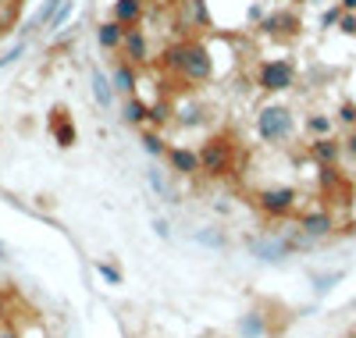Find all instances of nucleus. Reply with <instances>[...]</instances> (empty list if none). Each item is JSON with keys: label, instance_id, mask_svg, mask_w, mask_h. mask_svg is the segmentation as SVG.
Masks as SVG:
<instances>
[{"label": "nucleus", "instance_id": "obj_24", "mask_svg": "<svg viewBox=\"0 0 356 338\" xmlns=\"http://www.w3.org/2000/svg\"><path fill=\"white\" fill-rule=\"evenodd\" d=\"M264 331H267V328H264V317H260V314H250V317L239 321V335H243V338H260Z\"/></svg>", "mask_w": 356, "mask_h": 338}, {"label": "nucleus", "instance_id": "obj_32", "mask_svg": "<svg viewBox=\"0 0 356 338\" xmlns=\"http://www.w3.org/2000/svg\"><path fill=\"white\" fill-rule=\"evenodd\" d=\"M339 278H342V274H321V278H317V285H314V289H317V292H328V289H332V285H335Z\"/></svg>", "mask_w": 356, "mask_h": 338}, {"label": "nucleus", "instance_id": "obj_11", "mask_svg": "<svg viewBox=\"0 0 356 338\" xmlns=\"http://www.w3.org/2000/svg\"><path fill=\"white\" fill-rule=\"evenodd\" d=\"M122 61H129V65L143 68L150 65V40H146V33L139 25L125 29V43H122Z\"/></svg>", "mask_w": 356, "mask_h": 338}, {"label": "nucleus", "instance_id": "obj_2", "mask_svg": "<svg viewBox=\"0 0 356 338\" xmlns=\"http://www.w3.org/2000/svg\"><path fill=\"white\" fill-rule=\"evenodd\" d=\"M253 129H257V139L267 143V146H289L300 132V121H296V111L289 104H264L253 118Z\"/></svg>", "mask_w": 356, "mask_h": 338}, {"label": "nucleus", "instance_id": "obj_29", "mask_svg": "<svg viewBox=\"0 0 356 338\" xmlns=\"http://www.w3.org/2000/svg\"><path fill=\"white\" fill-rule=\"evenodd\" d=\"M339 29L346 36H356V11H342V18H339Z\"/></svg>", "mask_w": 356, "mask_h": 338}, {"label": "nucleus", "instance_id": "obj_20", "mask_svg": "<svg viewBox=\"0 0 356 338\" xmlns=\"http://www.w3.org/2000/svg\"><path fill=\"white\" fill-rule=\"evenodd\" d=\"M61 4H65V0H43V8H40V11L33 15V18H29L25 33H40V29H47V25L54 22V15L61 11Z\"/></svg>", "mask_w": 356, "mask_h": 338}, {"label": "nucleus", "instance_id": "obj_10", "mask_svg": "<svg viewBox=\"0 0 356 338\" xmlns=\"http://www.w3.org/2000/svg\"><path fill=\"white\" fill-rule=\"evenodd\" d=\"M47 129H50L54 143L61 146V150H72V146L79 143V129H75V121L68 118V111H65V107H54V111H50Z\"/></svg>", "mask_w": 356, "mask_h": 338}, {"label": "nucleus", "instance_id": "obj_3", "mask_svg": "<svg viewBox=\"0 0 356 338\" xmlns=\"http://www.w3.org/2000/svg\"><path fill=\"white\" fill-rule=\"evenodd\" d=\"M257 89L267 97H278V93H289L296 89V79H300V68H296L292 57H267L257 65Z\"/></svg>", "mask_w": 356, "mask_h": 338}, {"label": "nucleus", "instance_id": "obj_22", "mask_svg": "<svg viewBox=\"0 0 356 338\" xmlns=\"http://www.w3.org/2000/svg\"><path fill=\"white\" fill-rule=\"evenodd\" d=\"M168 146H171V143H164V136H161V132H150V129L143 132V150L150 153V157H164Z\"/></svg>", "mask_w": 356, "mask_h": 338}, {"label": "nucleus", "instance_id": "obj_14", "mask_svg": "<svg viewBox=\"0 0 356 338\" xmlns=\"http://www.w3.org/2000/svg\"><path fill=\"white\" fill-rule=\"evenodd\" d=\"M97 43L111 54H122V43H125V25L114 22V18H104L97 25Z\"/></svg>", "mask_w": 356, "mask_h": 338}, {"label": "nucleus", "instance_id": "obj_33", "mask_svg": "<svg viewBox=\"0 0 356 338\" xmlns=\"http://www.w3.org/2000/svg\"><path fill=\"white\" fill-rule=\"evenodd\" d=\"M4 317H8V299L0 296V321H4Z\"/></svg>", "mask_w": 356, "mask_h": 338}, {"label": "nucleus", "instance_id": "obj_30", "mask_svg": "<svg viewBox=\"0 0 356 338\" xmlns=\"http://www.w3.org/2000/svg\"><path fill=\"white\" fill-rule=\"evenodd\" d=\"M342 153L349 161H356V129H349L346 136H342Z\"/></svg>", "mask_w": 356, "mask_h": 338}, {"label": "nucleus", "instance_id": "obj_37", "mask_svg": "<svg viewBox=\"0 0 356 338\" xmlns=\"http://www.w3.org/2000/svg\"><path fill=\"white\" fill-rule=\"evenodd\" d=\"M0 33H4V22H0Z\"/></svg>", "mask_w": 356, "mask_h": 338}, {"label": "nucleus", "instance_id": "obj_35", "mask_svg": "<svg viewBox=\"0 0 356 338\" xmlns=\"http://www.w3.org/2000/svg\"><path fill=\"white\" fill-rule=\"evenodd\" d=\"M0 338H18L15 331H0Z\"/></svg>", "mask_w": 356, "mask_h": 338}, {"label": "nucleus", "instance_id": "obj_12", "mask_svg": "<svg viewBox=\"0 0 356 338\" xmlns=\"http://www.w3.org/2000/svg\"><path fill=\"white\" fill-rule=\"evenodd\" d=\"M250 250H253V257L275 264V260H285L292 253V239H278V235H271V239H250Z\"/></svg>", "mask_w": 356, "mask_h": 338}, {"label": "nucleus", "instance_id": "obj_21", "mask_svg": "<svg viewBox=\"0 0 356 338\" xmlns=\"http://www.w3.org/2000/svg\"><path fill=\"white\" fill-rule=\"evenodd\" d=\"M193 239H196L200 246H211V250H225V246H228V239H225L221 228H200Z\"/></svg>", "mask_w": 356, "mask_h": 338}, {"label": "nucleus", "instance_id": "obj_7", "mask_svg": "<svg viewBox=\"0 0 356 338\" xmlns=\"http://www.w3.org/2000/svg\"><path fill=\"white\" fill-rule=\"evenodd\" d=\"M307 157L317 168H339L346 161L342 153V139L339 136H321V139H307Z\"/></svg>", "mask_w": 356, "mask_h": 338}, {"label": "nucleus", "instance_id": "obj_36", "mask_svg": "<svg viewBox=\"0 0 356 338\" xmlns=\"http://www.w3.org/2000/svg\"><path fill=\"white\" fill-rule=\"evenodd\" d=\"M0 257H4V246H0Z\"/></svg>", "mask_w": 356, "mask_h": 338}, {"label": "nucleus", "instance_id": "obj_28", "mask_svg": "<svg viewBox=\"0 0 356 338\" xmlns=\"http://www.w3.org/2000/svg\"><path fill=\"white\" fill-rule=\"evenodd\" d=\"M68 15H72V0H65V4H61V11L54 15V22H50L47 29H50V33H57V29H61V25L68 22Z\"/></svg>", "mask_w": 356, "mask_h": 338}, {"label": "nucleus", "instance_id": "obj_4", "mask_svg": "<svg viewBox=\"0 0 356 338\" xmlns=\"http://www.w3.org/2000/svg\"><path fill=\"white\" fill-rule=\"evenodd\" d=\"M253 200H257L260 214H267V218H275V221L292 218L296 207H300V193H296L292 186H267V189H260Z\"/></svg>", "mask_w": 356, "mask_h": 338}, {"label": "nucleus", "instance_id": "obj_26", "mask_svg": "<svg viewBox=\"0 0 356 338\" xmlns=\"http://www.w3.org/2000/svg\"><path fill=\"white\" fill-rule=\"evenodd\" d=\"M97 271H100V278H104L107 285H122V271H118L114 264H107V260H100V264H97Z\"/></svg>", "mask_w": 356, "mask_h": 338}, {"label": "nucleus", "instance_id": "obj_25", "mask_svg": "<svg viewBox=\"0 0 356 338\" xmlns=\"http://www.w3.org/2000/svg\"><path fill=\"white\" fill-rule=\"evenodd\" d=\"M171 114H175V107L164 100V104H150V125H168V121H171Z\"/></svg>", "mask_w": 356, "mask_h": 338}, {"label": "nucleus", "instance_id": "obj_19", "mask_svg": "<svg viewBox=\"0 0 356 338\" xmlns=\"http://www.w3.org/2000/svg\"><path fill=\"white\" fill-rule=\"evenodd\" d=\"M89 82H93V100H97V107H100V111H111V107H114V82H111L100 68L93 72V79H89Z\"/></svg>", "mask_w": 356, "mask_h": 338}, {"label": "nucleus", "instance_id": "obj_6", "mask_svg": "<svg viewBox=\"0 0 356 338\" xmlns=\"http://www.w3.org/2000/svg\"><path fill=\"white\" fill-rule=\"evenodd\" d=\"M335 214L328 210V207H307L303 214H300V232L307 235V239H314V242H321V239H328V235H335Z\"/></svg>", "mask_w": 356, "mask_h": 338}, {"label": "nucleus", "instance_id": "obj_5", "mask_svg": "<svg viewBox=\"0 0 356 338\" xmlns=\"http://www.w3.org/2000/svg\"><path fill=\"white\" fill-rule=\"evenodd\" d=\"M232 171V143L221 136H211L200 146V175L207 178H221Z\"/></svg>", "mask_w": 356, "mask_h": 338}, {"label": "nucleus", "instance_id": "obj_18", "mask_svg": "<svg viewBox=\"0 0 356 338\" xmlns=\"http://www.w3.org/2000/svg\"><path fill=\"white\" fill-rule=\"evenodd\" d=\"M143 0H114V8H111V18L114 22H122L125 29H132V25H139L143 22Z\"/></svg>", "mask_w": 356, "mask_h": 338}, {"label": "nucleus", "instance_id": "obj_16", "mask_svg": "<svg viewBox=\"0 0 356 338\" xmlns=\"http://www.w3.org/2000/svg\"><path fill=\"white\" fill-rule=\"evenodd\" d=\"M111 82H114V93H122V97H136V89H139V68H136V65H129V61H122V65L114 68Z\"/></svg>", "mask_w": 356, "mask_h": 338}, {"label": "nucleus", "instance_id": "obj_1", "mask_svg": "<svg viewBox=\"0 0 356 338\" xmlns=\"http://www.w3.org/2000/svg\"><path fill=\"white\" fill-rule=\"evenodd\" d=\"M157 65H161V72L178 75V79L189 82V86H203V82L214 79V54H211V47H207L203 40H196V36L168 43L161 50Z\"/></svg>", "mask_w": 356, "mask_h": 338}, {"label": "nucleus", "instance_id": "obj_8", "mask_svg": "<svg viewBox=\"0 0 356 338\" xmlns=\"http://www.w3.org/2000/svg\"><path fill=\"white\" fill-rule=\"evenodd\" d=\"M168 168L178 175V178H196L200 175V150L193 146H182V143H171L168 153H164Z\"/></svg>", "mask_w": 356, "mask_h": 338}, {"label": "nucleus", "instance_id": "obj_15", "mask_svg": "<svg viewBox=\"0 0 356 338\" xmlns=\"http://www.w3.org/2000/svg\"><path fill=\"white\" fill-rule=\"evenodd\" d=\"M122 121H125V125H132V129H146V125H150V104H146L139 93L136 97H125Z\"/></svg>", "mask_w": 356, "mask_h": 338}, {"label": "nucleus", "instance_id": "obj_38", "mask_svg": "<svg viewBox=\"0 0 356 338\" xmlns=\"http://www.w3.org/2000/svg\"><path fill=\"white\" fill-rule=\"evenodd\" d=\"M178 4H182V0H178Z\"/></svg>", "mask_w": 356, "mask_h": 338}, {"label": "nucleus", "instance_id": "obj_27", "mask_svg": "<svg viewBox=\"0 0 356 338\" xmlns=\"http://www.w3.org/2000/svg\"><path fill=\"white\" fill-rule=\"evenodd\" d=\"M146 182H150V189H154L157 196H164V200H171V189H168V182L161 178V171H146Z\"/></svg>", "mask_w": 356, "mask_h": 338}, {"label": "nucleus", "instance_id": "obj_17", "mask_svg": "<svg viewBox=\"0 0 356 338\" xmlns=\"http://www.w3.org/2000/svg\"><path fill=\"white\" fill-rule=\"evenodd\" d=\"M303 136L307 139H321V136H335V118L324 111H310L303 118Z\"/></svg>", "mask_w": 356, "mask_h": 338}, {"label": "nucleus", "instance_id": "obj_9", "mask_svg": "<svg viewBox=\"0 0 356 338\" xmlns=\"http://www.w3.org/2000/svg\"><path fill=\"white\" fill-rule=\"evenodd\" d=\"M193 29H211L207 0H182L178 4V33H193Z\"/></svg>", "mask_w": 356, "mask_h": 338}, {"label": "nucleus", "instance_id": "obj_34", "mask_svg": "<svg viewBox=\"0 0 356 338\" xmlns=\"http://www.w3.org/2000/svg\"><path fill=\"white\" fill-rule=\"evenodd\" d=\"M339 8H342V11H356V0H342Z\"/></svg>", "mask_w": 356, "mask_h": 338}, {"label": "nucleus", "instance_id": "obj_13", "mask_svg": "<svg viewBox=\"0 0 356 338\" xmlns=\"http://www.w3.org/2000/svg\"><path fill=\"white\" fill-rule=\"evenodd\" d=\"M260 29L267 36H296V29H300V15L296 11H275L260 18Z\"/></svg>", "mask_w": 356, "mask_h": 338}, {"label": "nucleus", "instance_id": "obj_31", "mask_svg": "<svg viewBox=\"0 0 356 338\" xmlns=\"http://www.w3.org/2000/svg\"><path fill=\"white\" fill-rule=\"evenodd\" d=\"M22 54H25V43H15V47H11V50L4 54V57H0V68H8V65H11V61H18Z\"/></svg>", "mask_w": 356, "mask_h": 338}, {"label": "nucleus", "instance_id": "obj_23", "mask_svg": "<svg viewBox=\"0 0 356 338\" xmlns=\"http://www.w3.org/2000/svg\"><path fill=\"white\" fill-rule=\"evenodd\" d=\"M335 125H342L346 132L356 129V104H353V100H342V104H339V111H335Z\"/></svg>", "mask_w": 356, "mask_h": 338}]
</instances>
